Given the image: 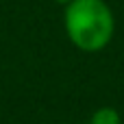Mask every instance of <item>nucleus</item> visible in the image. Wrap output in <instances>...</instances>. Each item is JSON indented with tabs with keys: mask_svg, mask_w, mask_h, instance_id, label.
Masks as SVG:
<instances>
[{
	"mask_svg": "<svg viewBox=\"0 0 124 124\" xmlns=\"http://www.w3.org/2000/svg\"><path fill=\"white\" fill-rule=\"evenodd\" d=\"M89 124H122V118H120L118 109H113V107H100V109L94 111Z\"/></svg>",
	"mask_w": 124,
	"mask_h": 124,
	"instance_id": "f03ea898",
	"label": "nucleus"
},
{
	"mask_svg": "<svg viewBox=\"0 0 124 124\" xmlns=\"http://www.w3.org/2000/svg\"><path fill=\"white\" fill-rule=\"evenodd\" d=\"M57 2H72V0H57Z\"/></svg>",
	"mask_w": 124,
	"mask_h": 124,
	"instance_id": "7ed1b4c3",
	"label": "nucleus"
},
{
	"mask_svg": "<svg viewBox=\"0 0 124 124\" xmlns=\"http://www.w3.org/2000/svg\"><path fill=\"white\" fill-rule=\"evenodd\" d=\"M113 13L105 0H72L65 7V33L85 52L102 50L113 37Z\"/></svg>",
	"mask_w": 124,
	"mask_h": 124,
	"instance_id": "f257e3e1",
	"label": "nucleus"
}]
</instances>
